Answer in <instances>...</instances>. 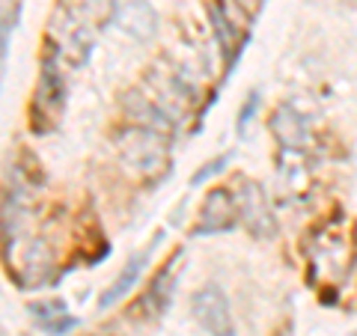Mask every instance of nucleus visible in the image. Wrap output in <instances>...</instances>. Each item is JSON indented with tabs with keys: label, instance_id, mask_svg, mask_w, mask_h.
I'll return each instance as SVG.
<instances>
[{
	"label": "nucleus",
	"instance_id": "nucleus-1",
	"mask_svg": "<svg viewBox=\"0 0 357 336\" xmlns=\"http://www.w3.org/2000/svg\"><path fill=\"white\" fill-rule=\"evenodd\" d=\"M116 149L134 173L152 176L170 164V143L167 134L149 125H128L116 134Z\"/></svg>",
	"mask_w": 357,
	"mask_h": 336
},
{
	"label": "nucleus",
	"instance_id": "nucleus-2",
	"mask_svg": "<svg viewBox=\"0 0 357 336\" xmlns=\"http://www.w3.org/2000/svg\"><path fill=\"white\" fill-rule=\"evenodd\" d=\"M63 93L66 86L57 72V63H54V57H45L36 98H33V128L36 131H48L57 122V116L63 114Z\"/></svg>",
	"mask_w": 357,
	"mask_h": 336
},
{
	"label": "nucleus",
	"instance_id": "nucleus-3",
	"mask_svg": "<svg viewBox=\"0 0 357 336\" xmlns=\"http://www.w3.org/2000/svg\"><path fill=\"white\" fill-rule=\"evenodd\" d=\"M191 312L194 319L203 324V330L211 336H236L232 328V312L229 298L223 295L220 286H203L199 292L191 295Z\"/></svg>",
	"mask_w": 357,
	"mask_h": 336
},
{
	"label": "nucleus",
	"instance_id": "nucleus-4",
	"mask_svg": "<svg viewBox=\"0 0 357 336\" xmlns=\"http://www.w3.org/2000/svg\"><path fill=\"white\" fill-rule=\"evenodd\" d=\"M241 215V208H238V199L229 194V190H211V194L206 197V203H203V215H199V223H197V229L194 235H215V232H227L236 227V220Z\"/></svg>",
	"mask_w": 357,
	"mask_h": 336
},
{
	"label": "nucleus",
	"instance_id": "nucleus-5",
	"mask_svg": "<svg viewBox=\"0 0 357 336\" xmlns=\"http://www.w3.org/2000/svg\"><path fill=\"white\" fill-rule=\"evenodd\" d=\"M155 247H158V238H155V241L149 244V247H143L137 256H134V259H128V265L116 274V280L110 283V289H107V292H105L102 298H98V307L107 310V307L119 304V300L126 298L134 286H137V280H140V274H143V271H146V265H149V259H152Z\"/></svg>",
	"mask_w": 357,
	"mask_h": 336
},
{
	"label": "nucleus",
	"instance_id": "nucleus-6",
	"mask_svg": "<svg viewBox=\"0 0 357 336\" xmlns=\"http://www.w3.org/2000/svg\"><path fill=\"white\" fill-rule=\"evenodd\" d=\"M116 24L128 33V36L146 42L155 36V30H158V15H155V9L146 3V0H131L116 13Z\"/></svg>",
	"mask_w": 357,
	"mask_h": 336
},
{
	"label": "nucleus",
	"instance_id": "nucleus-7",
	"mask_svg": "<svg viewBox=\"0 0 357 336\" xmlns=\"http://www.w3.org/2000/svg\"><path fill=\"white\" fill-rule=\"evenodd\" d=\"M271 134L283 149H301L307 143V122L301 119L295 107L283 105V107H277L271 116Z\"/></svg>",
	"mask_w": 357,
	"mask_h": 336
},
{
	"label": "nucleus",
	"instance_id": "nucleus-8",
	"mask_svg": "<svg viewBox=\"0 0 357 336\" xmlns=\"http://www.w3.org/2000/svg\"><path fill=\"white\" fill-rule=\"evenodd\" d=\"M238 208H241V215L244 220H248V227L259 235V238H268L277 227H274V217L268 215V206H265V197H262V190L256 188V185H248L241 190V199H238Z\"/></svg>",
	"mask_w": 357,
	"mask_h": 336
},
{
	"label": "nucleus",
	"instance_id": "nucleus-9",
	"mask_svg": "<svg viewBox=\"0 0 357 336\" xmlns=\"http://www.w3.org/2000/svg\"><path fill=\"white\" fill-rule=\"evenodd\" d=\"M30 312H33V319H36L39 328L45 333H51V336H63V333H69L72 328H77V319L69 316V310H66L63 300L36 304V307H30Z\"/></svg>",
	"mask_w": 357,
	"mask_h": 336
},
{
	"label": "nucleus",
	"instance_id": "nucleus-10",
	"mask_svg": "<svg viewBox=\"0 0 357 336\" xmlns=\"http://www.w3.org/2000/svg\"><path fill=\"white\" fill-rule=\"evenodd\" d=\"M170 271H173V265H167L164 271L152 280V292H149L146 300H155V312H161L167 307V298H170V289L173 286H167V283H170Z\"/></svg>",
	"mask_w": 357,
	"mask_h": 336
},
{
	"label": "nucleus",
	"instance_id": "nucleus-11",
	"mask_svg": "<svg viewBox=\"0 0 357 336\" xmlns=\"http://www.w3.org/2000/svg\"><path fill=\"white\" fill-rule=\"evenodd\" d=\"M229 164V155H220V158H215V161H208L206 167H203V170H197L194 176H191V185L197 188V185H203V182H208V178L211 176H218L220 170H223V167H227Z\"/></svg>",
	"mask_w": 357,
	"mask_h": 336
},
{
	"label": "nucleus",
	"instance_id": "nucleus-12",
	"mask_svg": "<svg viewBox=\"0 0 357 336\" xmlns=\"http://www.w3.org/2000/svg\"><path fill=\"white\" fill-rule=\"evenodd\" d=\"M256 107H259V93H250V98L244 102L241 114H238V134H244V128H248V122H250V119H253V114H256Z\"/></svg>",
	"mask_w": 357,
	"mask_h": 336
},
{
	"label": "nucleus",
	"instance_id": "nucleus-13",
	"mask_svg": "<svg viewBox=\"0 0 357 336\" xmlns=\"http://www.w3.org/2000/svg\"><path fill=\"white\" fill-rule=\"evenodd\" d=\"M238 3L248 9V13H253V9H259V6H262V0H238Z\"/></svg>",
	"mask_w": 357,
	"mask_h": 336
}]
</instances>
